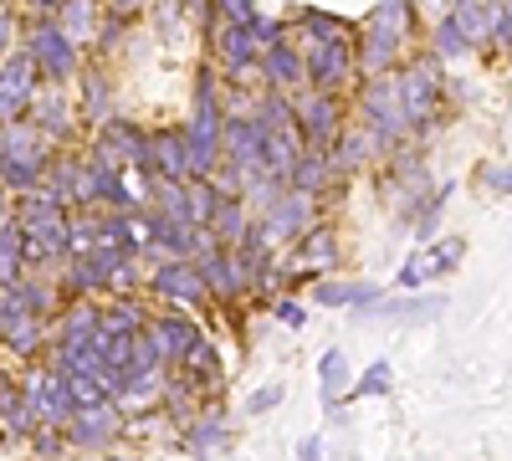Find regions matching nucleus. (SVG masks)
Listing matches in <instances>:
<instances>
[{
    "label": "nucleus",
    "instance_id": "1",
    "mask_svg": "<svg viewBox=\"0 0 512 461\" xmlns=\"http://www.w3.org/2000/svg\"><path fill=\"white\" fill-rule=\"evenodd\" d=\"M410 31H415V11L400 6V0H390V6H374L369 21H364V41H359V77L379 82V77H390L400 72L410 57Z\"/></svg>",
    "mask_w": 512,
    "mask_h": 461
},
{
    "label": "nucleus",
    "instance_id": "2",
    "mask_svg": "<svg viewBox=\"0 0 512 461\" xmlns=\"http://www.w3.org/2000/svg\"><path fill=\"white\" fill-rule=\"evenodd\" d=\"M52 159H57L52 139L41 134L36 123H6V134H0V185H6V190H16L21 200L41 195Z\"/></svg>",
    "mask_w": 512,
    "mask_h": 461
},
{
    "label": "nucleus",
    "instance_id": "3",
    "mask_svg": "<svg viewBox=\"0 0 512 461\" xmlns=\"http://www.w3.org/2000/svg\"><path fill=\"white\" fill-rule=\"evenodd\" d=\"M292 108H297V134L308 139V149H323L333 154V144L344 139V113H338V98L333 93H292Z\"/></svg>",
    "mask_w": 512,
    "mask_h": 461
},
{
    "label": "nucleus",
    "instance_id": "4",
    "mask_svg": "<svg viewBox=\"0 0 512 461\" xmlns=\"http://www.w3.org/2000/svg\"><path fill=\"white\" fill-rule=\"evenodd\" d=\"M303 57H308V88L313 93L344 88V82L359 72V52L349 47V31L344 36H328V41H308Z\"/></svg>",
    "mask_w": 512,
    "mask_h": 461
},
{
    "label": "nucleus",
    "instance_id": "5",
    "mask_svg": "<svg viewBox=\"0 0 512 461\" xmlns=\"http://www.w3.org/2000/svg\"><path fill=\"white\" fill-rule=\"evenodd\" d=\"M36 98H41V72H36L31 52L21 47L16 57L0 62V123H26Z\"/></svg>",
    "mask_w": 512,
    "mask_h": 461
},
{
    "label": "nucleus",
    "instance_id": "6",
    "mask_svg": "<svg viewBox=\"0 0 512 461\" xmlns=\"http://www.w3.org/2000/svg\"><path fill=\"white\" fill-rule=\"evenodd\" d=\"M26 52H31L36 72L47 77V82H72L77 67H82L77 41H72L57 21H36V31H31V41H26Z\"/></svg>",
    "mask_w": 512,
    "mask_h": 461
},
{
    "label": "nucleus",
    "instance_id": "7",
    "mask_svg": "<svg viewBox=\"0 0 512 461\" xmlns=\"http://www.w3.org/2000/svg\"><path fill=\"white\" fill-rule=\"evenodd\" d=\"M359 103H364V123H369L379 139H390V144L410 139V113H405V98H400L395 72H390V77H379V82H369Z\"/></svg>",
    "mask_w": 512,
    "mask_h": 461
},
{
    "label": "nucleus",
    "instance_id": "8",
    "mask_svg": "<svg viewBox=\"0 0 512 461\" xmlns=\"http://www.w3.org/2000/svg\"><path fill=\"white\" fill-rule=\"evenodd\" d=\"M313 205H318V200L287 190V195H277V200L267 205L262 216H256V226L267 231V241H272V246H282V241H292V246H297V241H303V236L313 231Z\"/></svg>",
    "mask_w": 512,
    "mask_h": 461
},
{
    "label": "nucleus",
    "instance_id": "9",
    "mask_svg": "<svg viewBox=\"0 0 512 461\" xmlns=\"http://www.w3.org/2000/svg\"><path fill=\"white\" fill-rule=\"evenodd\" d=\"M149 339H154V349H159L164 364H175V369H180V364L205 344V333H200L185 313H159V318L149 323Z\"/></svg>",
    "mask_w": 512,
    "mask_h": 461
},
{
    "label": "nucleus",
    "instance_id": "10",
    "mask_svg": "<svg viewBox=\"0 0 512 461\" xmlns=\"http://www.w3.org/2000/svg\"><path fill=\"white\" fill-rule=\"evenodd\" d=\"M461 251H466V241L461 236H451V241H436V246H425L420 257H410L405 267H400V277H395V287H405V292H415L420 282H436V277H446V272H456L461 267Z\"/></svg>",
    "mask_w": 512,
    "mask_h": 461
},
{
    "label": "nucleus",
    "instance_id": "11",
    "mask_svg": "<svg viewBox=\"0 0 512 461\" xmlns=\"http://www.w3.org/2000/svg\"><path fill=\"white\" fill-rule=\"evenodd\" d=\"M195 267H200V277H205V292H210V298H221V303L241 298V292L251 287V282H246V267H241V257H236L231 246H216V251H210V257H200Z\"/></svg>",
    "mask_w": 512,
    "mask_h": 461
},
{
    "label": "nucleus",
    "instance_id": "12",
    "mask_svg": "<svg viewBox=\"0 0 512 461\" xmlns=\"http://www.w3.org/2000/svg\"><path fill=\"white\" fill-rule=\"evenodd\" d=\"M118 431H123V415H118V405L77 410L72 421H67V441H72V446H82V451H108Z\"/></svg>",
    "mask_w": 512,
    "mask_h": 461
},
{
    "label": "nucleus",
    "instance_id": "13",
    "mask_svg": "<svg viewBox=\"0 0 512 461\" xmlns=\"http://www.w3.org/2000/svg\"><path fill=\"white\" fill-rule=\"evenodd\" d=\"M262 77H267V93H287V98H292V88H308V57H303V47L277 41L272 52H262Z\"/></svg>",
    "mask_w": 512,
    "mask_h": 461
},
{
    "label": "nucleus",
    "instance_id": "14",
    "mask_svg": "<svg viewBox=\"0 0 512 461\" xmlns=\"http://www.w3.org/2000/svg\"><path fill=\"white\" fill-rule=\"evenodd\" d=\"M77 103L62 93V88H41V98H36V108H31V118H36V129L47 134L52 144H67L72 134H77Z\"/></svg>",
    "mask_w": 512,
    "mask_h": 461
},
{
    "label": "nucleus",
    "instance_id": "15",
    "mask_svg": "<svg viewBox=\"0 0 512 461\" xmlns=\"http://www.w3.org/2000/svg\"><path fill=\"white\" fill-rule=\"evenodd\" d=\"M395 144L390 139H379L369 123H359V129H344V139L333 144V164H338V175H359L364 164H374L379 154H390Z\"/></svg>",
    "mask_w": 512,
    "mask_h": 461
},
{
    "label": "nucleus",
    "instance_id": "16",
    "mask_svg": "<svg viewBox=\"0 0 512 461\" xmlns=\"http://www.w3.org/2000/svg\"><path fill=\"white\" fill-rule=\"evenodd\" d=\"M149 287L159 292L164 303H200V298H210L195 262H164V267L149 277Z\"/></svg>",
    "mask_w": 512,
    "mask_h": 461
},
{
    "label": "nucleus",
    "instance_id": "17",
    "mask_svg": "<svg viewBox=\"0 0 512 461\" xmlns=\"http://www.w3.org/2000/svg\"><path fill=\"white\" fill-rule=\"evenodd\" d=\"M154 180H180V185H190L185 129H159V134H154Z\"/></svg>",
    "mask_w": 512,
    "mask_h": 461
},
{
    "label": "nucleus",
    "instance_id": "18",
    "mask_svg": "<svg viewBox=\"0 0 512 461\" xmlns=\"http://www.w3.org/2000/svg\"><path fill=\"white\" fill-rule=\"evenodd\" d=\"M333 180H344V175H338V164H333V154H323V149H303V159H297V175H292V190H297V195H308V200H318Z\"/></svg>",
    "mask_w": 512,
    "mask_h": 461
},
{
    "label": "nucleus",
    "instance_id": "19",
    "mask_svg": "<svg viewBox=\"0 0 512 461\" xmlns=\"http://www.w3.org/2000/svg\"><path fill=\"white\" fill-rule=\"evenodd\" d=\"M216 47H221V62L231 77H241L246 67H262V47H256V36L251 31H231L216 21Z\"/></svg>",
    "mask_w": 512,
    "mask_h": 461
},
{
    "label": "nucleus",
    "instance_id": "20",
    "mask_svg": "<svg viewBox=\"0 0 512 461\" xmlns=\"http://www.w3.org/2000/svg\"><path fill=\"white\" fill-rule=\"evenodd\" d=\"M502 6H482V0H466V6H451V21L461 26V36L472 47H492V31H497Z\"/></svg>",
    "mask_w": 512,
    "mask_h": 461
},
{
    "label": "nucleus",
    "instance_id": "21",
    "mask_svg": "<svg viewBox=\"0 0 512 461\" xmlns=\"http://www.w3.org/2000/svg\"><path fill=\"white\" fill-rule=\"evenodd\" d=\"M77 108H82V118H93L98 129L108 123V113H113V88H108V77H103L98 67H82V93H77Z\"/></svg>",
    "mask_w": 512,
    "mask_h": 461
},
{
    "label": "nucleus",
    "instance_id": "22",
    "mask_svg": "<svg viewBox=\"0 0 512 461\" xmlns=\"http://www.w3.org/2000/svg\"><path fill=\"white\" fill-rule=\"evenodd\" d=\"M344 390H349V359H344V349H328L323 359H318V395H323V405L338 415V400H344Z\"/></svg>",
    "mask_w": 512,
    "mask_h": 461
},
{
    "label": "nucleus",
    "instance_id": "23",
    "mask_svg": "<svg viewBox=\"0 0 512 461\" xmlns=\"http://www.w3.org/2000/svg\"><path fill=\"white\" fill-rule=\"evenodd\" d=\"M251 118L262 123L267 134H297V108H292L287 93H262L256 108H251Z\"/></svg>",
    "mask_w": 512,
    "mask_h": 461
},
{
    "label": "nucleus",
    "instance_id": "24",
    "mask_svg": "<svg viewBox=\"0 0 512 461\" xmlns=\"http://www.w3.org/2000/svg\"><path fill=\"white\" fill-rule=\"evenodd\" d=\"M0 303H6V298H0ZM0 339H6V349H11V354L31 359V354L41 349V339H47V333H41V323H36V318H21V313H11V308H6V323H0Z\"/></svg>",
    "mask_w": 512,
    "mask_h": 461
},
{
    "label": "nucleus",
    "instance_id": "25",
    "mask_svg": "<svg viewBox=\"0 0 512 461\" xmlns=\"http://www.w3.org/2000/svg\"><path fill=\"white\" fill-rule=\"evenodd\" d=\"M251 221H256V216H246V200H226V205H221V216H216V221H210L205 231H210V236H216V246H231V251H236V246L246 241V231H251Z\"/></svg>",
    "mask_w": 512,
    "mask_h": 461
},
{
    "label": "nucleus",
    "instance_id": "26",
    "mask_svg": "<svg viewBox=\"0 0 512 461\" xmlns=\"http://www.w3.org/2000/svg\"><path fill=\"white\" fill-rule=\"evenodd\" d=\"M26 272V251H21V226L16 221H0V292L16 287Z\"/></svg>",
    "mask_w": 512,
    "mask_h": 461
},
{
    "label": "nucleus",
    "instance_id": "27",
    "mask_svg": "<svg viewBox=\"0 0 512 461\" xmlns=\"http://www.w3.org/2000/svg\"><path fill=\"white\" fill-rule=\"evenodd\" d=\"M472 52V41L461 36V26L451 21V11L446 16H436V31H431V57L436 62H456V57H466Z\"/></svg>",
    "mask_w": 512,
    "mask_h": 461
},
{
    "label": "nucleus",
    "instance_id": "28",
    "mask_svg": "<svg viewBox=\"0 0 512 461\" xmlns=\"http://www.w3.org/2000/svg\"><path fill=\"white\" fill-rule=\"evenodd\" d=\"M374 313H384V318H405V323H425V318H436L441 313V298H390V303H379Z\"/></svg>",
    "mask_w": 512,
    "mask_h": 461
},
{
    "label": "nucleus",
    "instance_id": "29",
    "mask_svg": "<svg viewBox=\"0 0 512 461\" xmlns=\"http://www.w3.org/2000/svg\"><path fill=\"white\" fill-rule=\"evenodd\" d=\"M57 26H62L72 41H88L93 26H98V11H93V6H82V0H67V6L57 11Z\"/></svg>",
    "mask_w": 512,
    "mask_h": 461
},
{
    "label": "nucleus",
    "instance_id": "30",
    "mask_svg": "<svg viewBox=\"0 0 512 461\" xmlns=\"http://www.w3.org/2000/svg\"><path fill=\"white\" fill-rule=\"evenodd\" d=\"M67 287H72V292H103V287H113V277L98 267V257L88 251V257H77V262H72V277H67Z\"/></svg>",
    "mask_w": 512,
    "mask_h": 461
},
{
    "label": "nucleus",
    "instance_id": "31",
    "mask_svg": "<svg viewBox=\"0 0 512 461\" xmlns=\"http://www.w3.org/2000/svg\"><path fill=\"white\" fill-rule=\"evenodd\" d=\"M226 441V421H221V410H210V415H200V421L190 426V451L195 456H205V451H216Z\"/></svg>",
    "mask_w": 512,
    "mask_h": 461
},
{
    "label": "nucleus",
    "instance_id": "32",
    "mask_svg": "<svg viewBox=\"0 0 512 461\" xmlns=\"http://www.w3.org/2000/svg\"><path fill=\"white\" fill-rule=\"evenodd\" d=\"M333 246H338V236L328 231V226H313L303 241H297V262H333Z\"/></svg>",
    "mask_w": 512,
    "mask_h": 461
},
{
    "label": "nucleus",
    "instance_id": "33",
    "mask_svg": "<svg viewBox=\"0 0 512 461\" xmlns=\"http://www.w3.org/2000/svg\"><path fill=\"white\" fill-rule=\"evenodd\" d=\"M395 385V369H390V359H374L364 374H359V380H354V395H384V390H390Z\"/></svg>",
    "mask_w": 512,
    "mask_h": 461
},
{
    "label": "nucleus",
    "instance_id": "34",
    "mask_svg": "<svg viewBox=\"0 0 512 461\" xmlns=\"http://www.w3.org/2000/svg\"><path fill=\"white\" fill-rule=\"evenodd\" d=\"M313 303L318 308H354V282H333V277L313 282Z\"/></svg>",
    "mask_w": 512,
    "mask_h": 461
},
{
    "label": "nucleus",
    "instance_id": "35",
    "mask_svg": "<svg viewBox=\"0 0 512 461\" xmlns=\"http://www.w3.org/2000/svg\"><path fill=\"white\" fill-rule=\"evenodd\" d=\"M446 200H451V185L441 180V185H436V195H431V200H425V211H420V221L410 226V231H415L420 241H425V236H431V231L441 226V205H446Z\"/></svg>",
    "mask_w": 512,
    "mask_h": 461
},
{
    "label": "nucleus",
    "instance_id": "36",
    "mask_svg": "<svg viewBox=\"0 0 512 461\" xmlns=\"http://www.w3.org/2000/svg\"><path fill=\"white\" fill-rule=\"evenodd\" d=\"M216 21L231 26V31H256V21H262V16H256V6H246V0H226V6L216 11Z\"/></svg>",
    "mask_w": 512,
    "mask_h": 461
},
{
    "label": "nucleus",
    "instance_id": "37",
    "mask_svg": "<svg viewBox=\"0 0 512 461\" xmlns=\"http://www.w3.org/2000/svg\"><path fill=\"white\" fill-rule=\"evenodd\" d=\"M482 190H492V195H512V164H482Z\"/></svg>",
    "mask_w": 512,
    "mask_h": 461
},
{
    "label": "nucleus",
    "instance_id": "38",
    "mask_svg": "<svg viewBox=\"0 0 512 461\" xmlns=\"http://www.w3.org/2000/svg\"><path fill=\"white\" fill-rule=\"evenodd\" d=\"M282 395H287L282 385H262V390H251V395H246V415H267V410H277V405H282Z\"/></svg>",
    "mask_w": 512,
    "mask_h": 461
},
{
    "label": "nucleus",
    "instance_id": "39",
    "mask_svg": "<svg viewBox=\"0 0 512 461\" xmlns=\"http://www.w3.org/2000/svg\"><path fill=\"white\" fill-rule=\"evenodd\" d=\"M31 441H36V451L47 456V461H57V456L67 451V431H47V426H41V431H36Z\"/></svg>",
    "mask_w": 512,
    "mask_h": 461
},
{
    "label": "nucleus",
    "instance_id": "40",
    "mask_svg": "<svg viewBox=\"0 0 512 461\" xmlns=\"http://www.w3.org/2000/svg\"><path fill=\"white\" fill-rule=\"evenodd\" d=\"M21 47H16V16L11 11H0V62L6 57H16Z\"/></svg>",
    "mask_w": 512,
    "mask_h": 461
},
{
    "label": "nucleus",
    "instance_id": "41",
    "mask_svg": "<svg viewBox=\"0 0 512 461\" xmlns=\"http://www.w3.org/2000/svg\"><path fill=\"white\" fill-rule=\"evenodd\" d=\"M492 52H512V6H502L497 31H492Z\"/></svg>",
    "mask_w": 512,
    "mask_h": 461
},
{
    "label": "nucleus",
    "instance_id": "42",
    "mask_svg": "<svg viewBox=\"0 0 512 461\" xmlns=\"http://www.w3.org/2000/svg\"><path fill=\"white\" fill-rule=\"evenodd\" d=\"M272 313H277L287 328H303V318H308V308H303V303H292V298H277V308H272Z\"/></svg>",
    "mask_w": 512,
    "mask_h": 461
},
{
    "label": "nucleus",
    "instance_id": "43",
    "mask_svg": "<svg viewBox=\"0 0 512 461\" xmlns=\"http://www.w3.org/2000/svg\"><path fill=\"white\" fill-rule=\"evenodd\" d=\"M297 461H323V436H303V441H297Z\"/></svg>",
    "mask_w": 512,
    "mask_h": 461
},
{
    "label": "nucleus",
    "instance_id": "44",
    "mask_svg": "<svg viewBox=\"0 0 512 461\" xmlns=\"http://www.w3.org/2000/svg\"><path fill=\"white\" fill-rule=\"evenodd\" d=\"M0 211H6V185H0Z\"/></svg>",
    "mask_w": 512,
    "mask_h": 461
},
{
    "label": "nucleus",
    "instance_id": "45",
    "mask_svg": "<svg viewBox=\"0 0 512 461\" xmlns=\"http://www.w3.org/2000/svg\"><path fill=\"white\" fill-rule=\"evenodd\" d=\"M123 461H139V456H123Z\"/></svg>",
    "mask_w": 512,
    "mask_h": 461
}]
</instances>
